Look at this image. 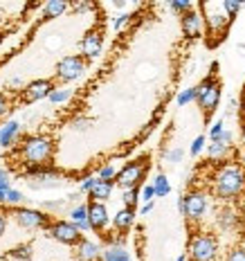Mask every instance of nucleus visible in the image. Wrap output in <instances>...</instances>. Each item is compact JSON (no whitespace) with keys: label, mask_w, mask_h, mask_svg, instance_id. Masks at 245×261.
<instances>
[{"label":"nucleus","mask_w":245,"mask_h":261,"mask_svg":"<svg viewBox=\"0 0 245 261\" xmlns=\"http://www.w3.org/2000/svg\"><path fill=\"white\" fill-rule=\"evenodd\" d=\"M151 210H153V203H144V205H142V210H140V214H142V216H146V214H149Z\"/></svg>","instance_id":"nucleus-43"},{"label":"nucleus","mask_w":245,"mask_h":261,"mask_svg":"<svg viewBox=\"0 0 245 261\" xmlns=\"http://www.w3.org/2000/svg\"><path fill=\"white\" fill-rule=\"evenodd\" d=\"M243 140H245V126H243Z\"/></svg>","instance_id":"nucleus-49"},{"label":"nucleus","mask_w":245,"mask_h":261,"mask_svg":"<svg viewBox=\"0 0 245 261\" xmlns=\"http://www.w3.org/2000/svg\"><path fill=\"white\" fill-rule=\"evenodd\" d=\"M20 200H23V194H20V192H16V189H9V192H7V203L18 205Z\"/></svg>","instance_id":"nucleus-34"},{"label":"nucleus","mask_w":245,"mask_h":261,"mask_svg":"<svg viewBox=\"0 0 245 261\" xmlns=\"http://www.w3.org/2000/svg\"><path fill=\"white\" fill-rule=\"evenodd\" d=\"M70 95H72V92H70V90L59 88V90H52L47 99H50L52 104H63V101H68V99H70Z\"/></svg>","instance_id":"nucleus-26"},{"label":"nucleus","mask_w":245,"mask_h":261,"mask_svg":"<svg viewBox=\"0 0 245 261\" xmlns=\"http://www.w3.org/2000/svg\"><path fill=\"white\" fill-rule=\"evenodd\" d=\"M16 216V223L23 227H30V230H34V227H43L47 223V216L43 214V212H36V210H27V207H20L14 212Z\"/></svg>","instance_id":"nucleus-10"},{"label":"nucleus","mask_w":245,"mask_h":261,"mask_svg":"<svg viewBox=\"0 0 245 261\" xmlns=\"http://www.w3.org/2000/svg\"><path fill=\"white\" fill-rule=\"evenodd\" d=\"M18 128H20V124L16 122V119L3 124V128H0V146H12L16 133H18Z\"/></svg>","instance_id":"nucleus-18"},{"label":"nucleus","mask_w":245,"mask_h":261,"mask_svg":"<svg viewBox=\"0 0 245 261\" xmlns=\"http://www.w3.org/2000/svg\"><path fill=\"white\" fill-rule=\"evenodd\" d=\"M92 5H88V3H84V5H77V7H74V12H86V9H90Z\"/></svg>","instance_id":"nucleus-45"},{"label":"nucleus","mask_w":245,"mask_h":261,"mask_svg":"<svg viewBox=\"0 0 245 261\" xmlns=\"http://www.w3.org/2000/svg\"><path fill=\"white\" fill-rule=\"evenodd\" d=\"M97 180H99V178H86V180L81 182V189L90 194V192H92V187H95V185H97Z\"/></svg>","instance_id":"nucleus-37"},{"label":"nucleus","mask_w":245,"mask_h":261,"mask_svg":"<svg viewBox=\"0 0 245 261\" xmlns=\"http://www.w3.org/2000/svg\"><path fill=\"white\" fill-rule=\"evenodd\" d=\"M101 45H103L101 32L99 30L88 32V34H86V39H84V43H81L86 59H97V57H99V54H101Z\"/></svg>","instance_id":"nucleus-14"},{"label":"nucleus","mask_w":245,"mask_h":261,"mask_svg":"<svg viewBox=\"0 0 245 261\" xmlns=\"http://www.w3.org/2000/svg\"><path fill=\"white\" fill-rule=\"evenodd\" d=\"M219 252V243L211 234H196L189 243V254L194 261H214Z\"/></svg>","instance_id":"nucleus-4"},{"label":"nucleus","mask_w":245,"mask_h":261,"mask_svg":"<svg viewBox=\"0 0 245 261\" xmlns=\"http://www.w3.org/2000/svg\"><path fill=\"white\" fill-rule=\"evenodd\" d=\"M97 178H99V180L111 182L113 178H117V169L113 165H106V167H101V169H99V176H97Z\"/></svg>","instance_id":"nucleus-28"},{"label":"nucleus","mask_w":245,"mask_h":261,"mask_svg":"<svg viewBox=\"0 0 245 261\" xmlns=\"http://www.w3.org/2000/svg\"><path fill=\"white\" fill-rule=\"evenodd\" d=\"M77 257L81 261H97V257H99V248H97V243L88 241V239H81L77 243Z\"/></svg>","instance_id":"nucleus-15"},{"label":"nucleus","mask_w":245,"mask_h":261,"mask_svg":"<svg viewBox=\"0 0 245 261\" xmlns=\"http://www.w3.org/2000/svg\"><path fill=\"white\" fill-rule=\"evenodd\" d=\"M133 221H135V212L133 210H128V207H124V210H119L117 214H115V227L119 232H126L130 225H133Z\"/></svg>","instance_id":"nucleus-20"},{"label":"nucleus","mask_w":245,"mask_h":261,"mask_svg":"<svg viewBox=\"0 0 245 261\" xmlns=\"http://www.w3.org/2000/svg\"><path fill=\"white\" fill-rule=\"evenodd\" d=\"M138 200H140V189L138 187L126 189V192H124V205H126L128 210H133L135 205H138Z\"/></svg>","instance_id":"nucleus-24"},{"label":"nucleus","mask_w":245,"mask_h":261,"mask_svg":"<svg viewBox=\"0 0 245 261\" xmlns=\"http://www.w3.org/2000/svg\"><path fill=\"white\" fill-rule=\"evenodd\" d=\"M50 237L57 239L61 243H68V246H77L81 241V230L72 223H65V221H59L50 225Z\"/></svg>","instance_id":"nucleus-8"},{"label":"nucleus","mask_w":245,"mask_h":261,"mask_svg":"<svg viewBox=\"0 0 245 261\" xmlns=\"http://www.w3.org/2000/svg\"><path fill=\"white\" fill-rule=\"evenodd\" d=\"M52 90H54V88H52L50 81H45V79H41V81H32V84L23 90V101H25V104H34V101L50 97V92H52Z\"/></svg>","instance_id":"nucleus-11"},{"label":"nucleus","mask_w":245,"mask_h":261,"mask_svg":"<svg viewBox=\"0 0 245 261\" xmlns=\"http://www.w3.org/2000/svg\"><path fill=\"white\" fill-rule=\"evenodd\" d=\"M167 160L169 162H180L182 160V149H173L167 153Z\"/></svg>","instance_id":"nucleus-36"},{"label":"nucleus","mask_w":245,"mask_h":261,"mask_svg":"<svg viewBox=\"0 0 245 261\" xmlns=\"http://www.w3.org/2000/svg\"><path fill=\"white\" fill-rule=\"evenodd\" d=\"M5 111H7V97L0 95V117L5 115Z\"/></svg>","instance_id":"nucleus-41"},{"label":"nucleus","mask_w":245,"mask_h":261,"mask_svg":"<svg viewBox=\"0 0 245 261\" xmlns=\"http://www.w3.org/2000/svg\"><path fill=\"white\" fill-rule=\"evenodd\" d=\"M88 119H74V122H72V128L74 130H86V128H88Z\"/></svg>","instance_id":"nucleus-39"},{"label":"nucleus","mask_w":245,"mask_h":261,"mask_svg":"<svg viewBox=\"0 0 245 261\" xmlns=\"http://www.w3.org/2000/svg\"><path fill=\"white\" fill-rule=\"evenodd\" d=\"M200 9L205 12V20H207V27H209V34H223L230 25V16L225 14L223 5H200Z\"/></svg>","instance_id":"nucleus-5"},{"label":"nucleus","mask_w":245,"mask_h":261,"mask_svg":"<svg viewBox=\"0 0 245 261\" xmlns=\"http://www.w3.org/2000/svg\"><path fill=\"white\" fill-rule=\"evenodd\" d=\"M153 187H155V196H169V192H171V185H169V178L165 173H157Z\"/></svg>","instance_id":"nucleus-22"},{"label":"nucleus","mask_w":245,"mask_h":261,"mask_svg":"<svg viewBox=\"0 0 245 261\" xmlns=\"http://www.w3.org/2000/svg\"><path fill=\"white\" fill-rule=\"evenodd\" d=\"M227 149H230V146L216 140V142H211V144H209V158H211V160H216V158H223V155L227 153Z\"/></svg>","instance_id":"nucleus-25"},{"label":"nucleus","mask_w":245,"mask_h":261,"mask_svg":"<svg viewBox=\"0 0 245 261\" xmlns=\"http://www.w3.org/2000/svg\"><path fill=\"white\" fill-rule=\"evenodd\" d=\"M243 115H245V101H243Z\"/></svg>","instance_id":"nucleus-48"},{"label":"nucleus","mask_w":245,"mask_h":261,"mask_svg":"<svg viewBox=\"0 0 245 261\" xmlns=\"http://www.w3.org/2000/svg\"><path fill=\"white\" fill-rule=\"evenodd\" d=\"M86 63L81 57H63L57 65V74L61 81H74L84 74Z\"/></svg>","instance_id":"nucleus-7"},{"label":"nucleus","mask_w":245,"mask_h":261,"mask_svg":"<svg viewBox=\"0 0 245 261\" xmlns=\"http://www.w3.org/2000/svg\"><path fill=\"white\" fill-rule=\"evenodd\" d=\"M5 200H7V192H3V189H0V203H5Z\"/></svg>","instance_id":"nucleus-46"},{"label":"nucleus","mask_w":245,"mask_h":261,"mask_svg":"<svg viewBox=\"0 0 245 261\" xmlns=\"http://www.w3.org/2000/svg\"><path fill=\"white\" fill-rule=\"evenodd\" d=\"M103 261H130V254L126 248L117 246V243H111V246L103 250Z\"/></svg>","instance_id":"nucleus-19"},{"label":"nucleus","mask_w":245,"mask_h":261,"mask_svg":"<svg viewBox=\"0 0 245 261\" xmlns=\"http://www.w3.org/2000/svg\"><path fill=\"white\" fill-rule=\"evenodd\" d=\"M227 261H245V248H234L230 252V257H227Z\"/></svg>","instance_id":"nucleus-33"},{"label":"nucleus","mask_w":245,"mask_h":261,"mask_svg":"<svg viewBox=\"0 0 245 261\" xmlns=\"http://www.w3.org/2000/svg\"><path fill=\"white\" fill-rule=\"evenodd\" d=\"M169 5H171L173 12H180V14L192 12V3H189V0H173V3H169Z\"/></svg>","instance_id":"nucleus-29"},{"label":"nucleus","mask_w":245,"mask_h":261,"mask_svg":"<svg viewBox=\"0 0 245 261\" xmlns=\"http://www.w3.org/2000/svg\"><path fill=\"white\" fill-rule=\"evenodd\" d=\"M196 90H198V99L196 101H198L200 108L205 111V115L209 117L221 101V84L214 77H207V79H203L200 86H196Z\"/></svg>","instance_id":"nucleus-3"},{"label":"nucleus","mask_w":245,"mask_h":261,"mask_svg":"<svg viewBox=\"0 0 245 261\" xmlns=\"http://www.w3.org/2000/svg\"><path fill=\"white\" fill-rule=\"evenodd\" d=\"M178 210H180V214H184V212H187V200H184V196H180V198H178Z\"/></svg>","instance_id":"nucleus-42"},{"label":"nucleus","mask_w":245,"mask_h":261,"mask_svg":"<svg viewBox=\"0 0 245 261\" xmlns=\"http://www.w3.org/2000/svg\"><path fill=\"white\" fill-rule=\"evenodd\" d=\"M14 257L30 259V248H27V246H23V248H16V250H14Z\"/></svg>","instance_id":"nucleus-38"},{"label":"nucleus","mask_w":245,"mask_h":261,"mask_svg":"<svg viewBox=\"0 0 245 261\" xmlns=\"http://www.w3.org/2000/svg\"><path fill=\"white\" fill-rule=\"evenodd\" d=\"M0 189H3V192H9V173L5 169H0Z\"/></svg>","instance_id":"nucleus-35"},{"label":"nucleus","mask_w":245,"mask_h":261,"mask_svg":"<svg viewBox=\"0 0 245 261\" xmlns=\"http://www.w3.org/2000/svg\"><path fill=\"white\" fill-rule=\"evenodd\" d=\"M214 189L219 198H234L245 189V169L241 165H227L216 173Z\"/></svg>","instance_id":"nucleus-1"},{"label":"nucleus","mask_w":245,"mask_h":261,"mask_svg":"<svg viewBox=\"0 0 245 261\" xmlns=\"http://www.w3.org/2000/svg\"><path fill=\"white\" fill-rule=\"evenodd\" d=\"M182 32L187 39H198L200 32H203V18H200L198 12H187L182 16Z\"/></svg>","instance_id":"nucleus-13"},{"label":"nucleus","mask_w":245,"mask_h":261,"mask_svg":"<svg viewBox=\"0 0 245 261\" xmlns=\"http://www.w3.org/2000/svg\"><path fill=\"white\" fill-rule=\"evenodd\" d=\"M5 225H7V216H5V212H0V234L5 232Z\"/></svg>","instance_id":"nucleus-44"},{"label":"nucleus","mask_w":245,"mask_h":261,"mask_svg":"<svg viewBox=\"0 0 245 261\" xmlns=\"http://www.w3.org/2000/svg\"><path fill=\"white\" fill-rule=\"evenodd\" d=\"M176 261H187V257H184V254H180V257H178Z\"/></svg>","instance_id":"nucleus-47"},{"label":"nucleus","mask_w":245,"mask_h":261,"mask_svg":"<svg viewBox=\"0 0 245 261\" xmlns=\"http://www.w3.org/2000/svg\"><path fill=\"white\" fill-rule=\"evenodd\" d=\"M70 223L72 225H77L81 232H86V230H90V219H88V205H77L72 212H70Z\"/></svg>","instance_id":"nucleus-16"},{"label":"nucleus","mask_w":245,"mask_h":261,"mask_svg":"<svg viewBox=\"0 0 245 261\" xmlns=\"http://www.w3.org/2000/svg\"><path fill=\"white\" fill-rule=\"evenodd\" d=\"M88 219H90V230L101 232L108 225V210L103 203H90L88 205Z\"/></svg>","instance_id":"nucleus-12"},{"label":"nucleus","mask_w":245,"mask_h":261,"mask_svg":"<svg viewBox=\"0 0 245 261\" xmlns=\"http://www.w3.org/2000/svg\"><path fill=\"white\" fill-rule=\"evenodd\" d=\"M65 9H68V3L65 0H50V3L45 5V9H43V18H57V16H61Z\"/></svg>","instance_id":"nucleus-21"},{"label":"nucleus","mask_w":245,"mask_h":261,"mask_svg":"<svg viewBox=\"0 0 245 261\" xmlns=\"http://www.w3.org/2000/svg\"><path fill=\"white\" fill-rule=\"evenodd\" d=\"M243 5L238 3V0H223V9H225V14L230 16V18H234L238 12H241Z\"/></svg>","instance_id":"nucleus-27"},{"label":"nucleus","mask_w":245,"mask_h":261,"mask_svg":"<svg viewBox=\"0 0 245 261\" xmlns=\"http://www.w3.org/2000/svg\"><path fill=\"white\" fill-rule=\"evenodd\" d=\"M223 130H225V124H223V119H219V122L211 126V130H209V138H211V142H216V140L223 135Z\"/></svg>","instance_id":"nucleus-31"},{"label":"nucleus","mask_w":245,"mask_h":261,"mask_svg":"<svg viewBox=\"0 0 245 261\" xmlns=\"http://www.w3.org/2000/svg\"><path fill=\"white\" fill-rule=\"evenodd\" d=\"M144 169H146L144 160L128 162V165L117 173V185H119V187H124V192H126V189H135L140 185V180H142Z\"/></svg>","instance_id":"nucleus-6"},{"label":"nucleus","mask_w":245,"mask_h":261,"mask_svg":"<svg viewBox=\"0 0 245 261\" xmlns=\"http://www.w3.org/2000/svg\"><path fill=\"white\" fill-rule=\"evenodd\" d=\"M194 99H198V90H196V88H187V90H182L180 95L176 97L178 106H187V104H192Z\"/></svg>","instance_id":"nucleus-23"},{"label":"nucleus","mask_w":245,"mask_h":261,"mask_svg":"<svg viewBox=\"0 0 245 261\" xmlns=\"http://www.w3.org/2000/svg\"><path fill=\"white\" fill-rule=\"evenodd\" d=\"M203 149H205V135H198V138L192 142V149L189 151H192V155H198Z\"/></svg>","instance_id":"nucleus-32"},{"label":"nucleus","mask_w":245,"mask_h":261,"mask_svg":"<svg viewBox=\"0 0 245 261\" xmlns=\"http://www.w3.org/2000/svg\"><path fill=\"white\" fill-rule=\"evenodd\" d=\"M126 20H128V14H122V16H117V18H115V30H117V32L122 30V27L126 25Z\"/></svg>","instance_id":"nucleus-40"},{"label":"nucleus","mask_w":245,"mask_h":261,"mask_svg":"<svg viewBox=\"0 0 245 261\" xmlns=\"http://www.w3.org/2000/svg\"><path fill=\"white\" fill-rule=\"evenodd\" d=\"M140 196H142V200H144V203H153L155 187H153V185H144V187L140 189Z\"/></svg>","instance_id":"nucleus-30"},{"label":"nucleus","mask_w":245,"mask_h":261,"mask_svg":"<svg viewBox=\"0 0 245 261\" xmlns=\"http://www.w3.org/2000/svg\"><path fill=\"white\" fill-rule=\"evenodd\" d=\"M52 155V142L47 138H27L23 144V158L27 165L39 167Z\"/></svg>","instance_id":"nucleus-2"},{"label":"nucleus","mask_w":245,"mask_h":261,"mask_svg":"<svg viewBox=\"0 0 245 261\" xmlns=\"http://www.w3.org/2000/svg\"><path fill=\"white\" fill-rule=\"evenodd\" d=\"M184 200H187V212H184V216H189L192 221H200L207 210V196L203 192H189L184 196Z\"/></svg>","instance_id":"nucleus-9"},{"label":"nucleus","mask_w":245,"mask_h":261,"mask_svg":"<svg viewBox=\"0 0 245 261\" xmlns=\"http://www.w3.org/2000/svg\"><path fill=\"white\" fill-rule=\"evenodd\" d=\"M111 194H113V182L97 180V185L90 192V198H92V203H103V200L111 198Z\"/></svg>","instance_id":"nucleus-17"}]
</instances>
